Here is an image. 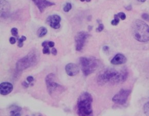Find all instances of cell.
Returning <instances> with one entry per match:
<instances>
[{"label":"cell","instance_id":"obj_1","mask_svg":"<svg viewBox=\"0 0 149 116\" xmlns=\"http://www.w3.org/2000/svg\"><path fill=\"white\" fill-rule=\"evenodd\" d=\"M128 76L127 71L124 69L117 70L114 69H107L102 71L97 77V82L100 85L107 83L118 84L123 83Z\"/></svg>","mask_w":149,"mask_h":116},{"label":"cell","instance_id":"obj_2","mask_svg":"<svg viewBox=\"0 0 149 116\" xmlns=\"http://www.w3.org/2000/svg\"><path fill=\"white\" fill-rule=\"evenodd\" d=\"M93 98L88 92H84L78 99L77 114L79 116H93L92 108Z\"/></svg>","mask_w":149,"mask_h":116},{"label":"cell","instance_id":"obj_3","mask_svg":"<svg viewBox=\"0 0 149 116\" xmlns=\"http://www.w3.org/2000/svg\"><path fill=\"white\" fill-rule=\"evenodd\" d=\"M132 35L135 40L141 43L149 41V26L143 21L136 20L131 26Z\"/></svg>","mask_w":149,"mask_h":116},{"label":"cell","instance_id":"obj_4","mask_svg":"<svg viewBox=\"0 0 149 116\" xmlns=\"http://www.w3.org/2000/svg\"><path fill=\"white\" fill-rule=\"evenodd\" d=\"M38 55L36 51H31L26 56L19 59L17 62L16 70L18 71H22L34 66L38 61Z\"/></svg>","mask_w":149,"mask_h":116},{"label":"cell","instance_id":"obj_5","mask_svg":"<svg viewBox=\"0 0 149 116\" xmlns=\"http://www.w3.org/2000/svg\"><path fill=\"white\" fill-rule=\"evenodd\" d=\"M79 62L81 70L86 76L94 72L98 67V61L94 57H82Z\"/></svg>","mask_w":149,"mask_h":116},{"label":"cell","instance_id":"obj_6","mask_svg":"<svg viewBox=\"0 0 149 116\" xmlns=\"http://www.w3.org/2000/svg\"><path fill=\"white\" fill-rule=\"evenodd\" d=\"M55 80V75L53 73L47 75L45 78L47 89L49 94L52 96L59 94V92L64 91L63 86L56 82Z\"/></svg>","mask_w":149,"mask_h":116},{"label":"cell","instance_id":"obj_7","mask_svg":"<svg viewBox=\"0 0 149 116\" xmlns=\"http://www.w3.org/2000/svg\"><path fill=\"white\" fill-rule=\"evenodd\" d=\"M131 93V90L123 89L113 97L112 101L117 104L123 105L127 102Z\"/></svg>","mask_w":149,"mask_h":116},{"label":"cell","instance_id":"obj_8","mask_svg":"<svg viewBox=\"0 0 149 116\" xmlns=\"http://www.w3.org/2000/svg\"><path fill=\"white\" fill-rule=\"evenodd\" d=\"M89 34L86 32H80L77 33L75 37L76 49L77 51H81L84 48V44Z\"/></svg>","mask_w":149,"mask_h":116},{"label":"cell","instance_id":"obj_9","mask_svg":"<svg viewBox=\"0 0 149 116\" xmlns=\"http://www.w3.org/2000/svg\"><path fill=\"white\" fill-rule=\"evenodd\" d=\"M61 20L60 16L55 14L49 16L47 19V22L52 28L57 29L60 27V22H61Z\"/></svg>","mask_w":149,"mask_h":116},{"label":"cell","instance_id":"obj_10","mask_svg":"<svg viewBox=\"0 0 149 116\" xmlns=\"http://www.w3.org/2000/svg\"><path fill=\"white\" fill-rule=\"evenodd\" d=\"M33 2L37 6L40 11L42 13L44 12L45 9L48 7L55 5L54 3L49 2L47 0H32Z\"/></svg>","mask_w":149,"mask_h":116},{"label":"cell","instance_id":"obj_11","mask_svg":"<svg viewBox=\"0 0 149 116\" xmlns=\"http://www.w3.org/2000/svg\"><path fill=\"white\" fill-rule=\"evenodd\" d=\"M65 71L68 76H74L79 73V68L76 64L70 63L66 66Z\"/></svg>","mask_w":149,"mask_h":116},{"label":"cell","instance_id":"obj_12","mask_svg":"<svg viewBox=\"0 0 149 116\" xmlns=\"http://www.w3.org/2000/svg\"><path fill=\"white\" fill-rule=\"evenodd\" d=\"M13 90V86L11 83L4 82L0 84V93L2 95H7L10 94Z\"/></svg>","mask_w":149,"mask_h":116},{"label":"cell","instance_id":"obj_13","mask_svg":"<svg viewBox=\"0 0 149 116\" xmlns=\"http://www.w3.org/2000/svg\"><path fill=\"white\" fill-rule=\"evenodd\" d=\"M127 61V57L123 54L119 53L114 56V58L111 60V62L114 65H119L125 64Z\"/></svg>","mask_w":149,"mask_h":116},{"label":"cell","instance_id":"obj_14","mask_svg":"<svg viewBox=\"0 0 149 116\" xmlns=\"http://www.w3.org/2000/svg\"><path fill=\"white\" fill-rule=\"evenodd\" d=\"M10 6L9 3L5 0H1V16H6L9 11Z\"/></svg>","mask_w":149,"mask_h":116},{"label":"cell","instance_id":"obj_15","mask_svg":"<svg viewBox=\"0 0 149 116\" xmlns=\"http://www.w3.org/2000/svg\"><path fill=\"white\" fill-rule=\"evenodd\" d=\"M47 33V30L45 27H40L38 30L37 35L39 37H43Z\"/></svg>","mask_w":149,"mask_h":116},{"label":"cell","instance_id":"obj_16","mask_svg":"<svg viewBox=\"0 0 149 116\" xmlns=\"http://www.w3.org/2000/svg\"><path fill=\"white\" fill-rule=\"evenodd\" d=\"M143 110L144 114L147 115L149 116V101L147 102V103H145L143 107Z\"/></svg>","mask_w":149,"mask_h":116},{"label":"cell","instance_id":"obj_17","mask_svg":"<svg viewBox=\"0 0 149 116\" xmlns=\"http://www.w3.org/2000/svg\"><path fill=\"white\" fill-rule=\"evenodd\" d=\"M120 18H119L117 14H115L114 15V19L111 22V24L113 26H117L118 24L119 21H120Z\"/></svg>","mask_w":149,"mask_h":116},{"label":"cell","instance_id":"obj_18","mask_svg":"<svg viewBox=\"0 0 149 116\" xmlns=\"http://www.w3.org/2000/svg\"><path fill=\"white\" fill-rule=\"evenodd\" d=\"M26 40V37L25 36H22V37L20 38L18 40V46L19 48H22L23 46V42Z\"/></svg>","mask_w":149,"mask_h":116},{"label":"cell","instance_id":"obj_19","mask_svg":"<svg viewBox=\"0 0 149 116\" xmlns=\"http://www.w3.org/2000/svg\"><path fill=\"white\" fill-rule=\"evenodd\" d=\"M72 4L70 3H68L66 4L65 6L64 7V11H65V12H68V11H70V10L72 9Z\"/></svg>","mask_w":149,"mask_h":116},{"label":"cell","instance_id":"obj_20","mask_svg":"<svg viewBox=\"0 0 149 116\" xmlns=\"http://www.w3.org/2000/svg\"><path fill=\"white\" fill-rule=\"evenodd\" d=\"M11 33L12 35L14 36H17L18 34V29L16 28H13L11 30Z\"/></svg>","mask_w":149,"mask_h":116},{"label":"cell","instance_id":"obj_21","mask_svg":"<svg viewBox=\"0 0 149 116\" xmlns=\"http://www.w3.org/2000/svg\"><path fill=\"white\" fill-rule=\"evenodd\" d=\"M117 15L121 20H125L126 19V15H125V13H123V12H119L117 14Z\"/></svg>","mask_w":149,"mask_h":116},{"label":"cell","instance_id":"obj_22","mask_svg":"<svg viewBox=\"0 0 149 116\" xmlns=\"http://www.w3.org/2000/svg\"><path fill=\"white\" fill-rule=\"evenodd\" d=\"M103 29H104L103 25L102 24H101V23L99 24L98 27L96 29L97 31L98 32H101L103 30Z\"/></svg>","mask_w":149,"mask_h":116},{"label":"cell","instance_id":"obj_23","mask_svg":"<svg viewBox=\"0 0 149 116\" xmlns=\"http://www.w3.org/2000/svg\"><path fill=\"white\" fill-rule=\"evenodd\" d=\"M43 54H49L50 53V50H49V48H48L47 46L44 47V48L43 49Z\"/></svg>","mask_w":149,"mask_h":116},{"label":"cell","instance_id":"obj_24","mask_svg":"<svg viewBox=\"0 0 149 116\" xmlns=\"http://www.w3.org/2000/svg\"><path fill=\"white\" fill-rule=\"evenodd\" d=\"M141 17H142L143 20H146V21H148V20L149 19V15L148 14H147V13H143Z\"/></svg>","mask_w":149,"mask_h":116},{"label":"cell","instance_id":"obj_25","mask_svg":"<svg viewBox=\"0 0 149 116\" xmlns=\"http://www.w3.org/2000/svg\"><path fill=\"white\" fill-rule=\"evenodd\" d=\"M33 80H34V78L31 76H29L27 77V81L29 82H30V83L32 82Z\"/></svg>","mask_w":149,"mask_h":116},{"label":"cell","instance_id":"obj_26","mask_svg":"<svg viewBox=\"0 0 149 116\" xmlns=\"http://www.w3.org/2000/svg\"><path fill=\"white\" fill-rule=\"evenodd\" d=\"M9 42L10 43V44H12V45L15 44V42H16L15 38L14 37H10V39H9Z\"/></svg>","mask_w":149,"mask_h":116},{"label":"cell","instance_id":"obj_27","mask_svg":"<svg viewBox=\"0 0 149 116\" xmlns=\"http://www.w3.org/2000/svg\"><path fill=\"white\" fill-rule=\"evenodd\" d=\"M51 53H52V54H53V55H56L57 54V50L55 48H53L52 49V51H51Z\"/></svg>","mask_w":149,"mask_h":116},{"label":"cell","instance_id":"obj_28","mask_svg":"<svg viewBox=\"0 0 149 116\" xmlns=\"http://www.w3.org/2000/svg\"><path fill=\"white\" fill-rule=\"evenodd\" d=\"M48 46L49 47H51V48H53L55 46V43H54V42H52V41H51V42H48Z\"/></svg>","mask_w":149,"mask_h":116},{"label":"cell","instance_id":"obj_29","mask_svg":"<svg viewBox=\"0 0 149 116\" xmlns=\"http://www.w3.org/2000/svg\"><path fill=\"white\" fill-rule=\"evenodd\" d=\"M22 85L24 86L25 88H28V87H29V84L27 83L26 81H24V82H23V83H22Z\"/></svg>","mask_w":149,"mask_h":116},{"label":"cell","instance_id":"obj_30","mask_svg":"<svg viewBox=\"0 0 149 116\" xmlns=\"http://www.w3.org/2000/svg\"><path fill=\"white\" fill-rule=\"evenodd\" d=\"M125 9H127V11H131L132 9V7L131 5H129L125 7Z\"/></svg>","mask_w":149,"mask_h":116},{"label":"cell","instance_id":"obj_31","mask_svg":"<svg viewBox=\"0 0 149 116\" xmlns=\"http://www.w3.org/2000/svg\"><path fill=\"white\" fill-rule=\"evenodd\" d=\"M103 50L104 51L107 52V51H108L109 50V48L107 46H104L103 47Z\"/></svg>","mask_w":149,"mask_h":116},{"label":"cell","instance_id":"obj_32","mask_svg":"<svg viewBox=\"0 0 149 116\" xmlns=\"http://www.w3.org/2000/svg\"><path fill=\"white\" fill-rule=\"evenodd\" d=\"M47 45H48V43L46 42V41H45L42 44V47H46V46H47Z\"/></svg>","mask_w":149,"mask_h":116},{"label":"cell","instance_id":"obj_33","mask_svg":"<svg viewBox=\"0 0 149 116\" xmlns=\"http://www.w3.org/2000/svg\"><path fill=\"white\" fill-rule=\"evenodd\" d=\"M14 116H21V114L19 113H17L14 115Z\"/></svg>","mask_w":149,"mask_h":116},{"label":"cell","instance_id":"obj_34","mask_svg":"<svg viewBox=\"0 0 149 116\" xmlns=\"http://www.w3.org/2000/svg\"><path fill=\"white\" fill-rule=\"evenodd\" d=\"M137 1L139 2H145L147 0H137Z\"/></svg>","mask_w":149,"mask_h":116},{"label":"cell","instance_id":"obj_35","mask_svg":"<svg viewBox=\"0 0 149 116\" xmlns=\"http://www.w3.org/2000/svg\"><path fill=\"white\" fill-rule=\"evenodd\" d=\"M86 1L87 2H90L91 1V0H86Z\"/></svg>","mask_w":149,"mask_h":116},{"label":"cell","instance_id":"obj_36","mask_svg":"<svg viewBox=\"0 0 149 116\" xmlns=\"http://www.w3.org/2000/svg\"><path fill=\"white\" fill-rule=\"evenodd\" d=\"M80 1L83 2H84V1H85V0H80Z\"/></svg>","mask_w":149,"mask_h":116},{"label":"cell","instance_id":"obj_37","mask_svg":"<svg viewBox=\"0 0 149 116\" xmlns=\"http://www.w3.org/2000/svg\"><path fill=\"white\" fill-rule=\"evenodd\" d=\"M148 21H149V20H148Z\"/></svg>","mask_w":149,"mask_h":116},{"label":"cell","instance_id":"obj_38","mask_svg":"<svg viewBox=\"0 0 149 116\" xmlns=\"http://www.w3.org/2000/svg\"></svg>","mask_w":149,"mask_h":116}]
</instances>
